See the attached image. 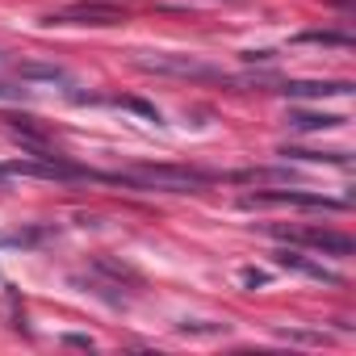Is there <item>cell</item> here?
Returning <instances> with one entry per match:
<instances>
[{"instance_id":"6da1fadb","label":"cell","mask_w":356,"mask_h":356,"mask_svg":"<svg viewBox=\"0 0 356 356\" xmlns=\"http://www.w3.org/2000/svg\"><path fill=\"white\" fill-rule=\"evenodd\" d=\"M88 181H109V185H134V189H159V193H197L214 185L210 172L197 168H168V163H147L134 172H92Z\"/></svg>"},{"instance_id":"7a4b0ae2","label":"cell","mask_w":356,"mask_h":356,"mask_svg":"<svg viewBox=\"0 0 356 356\" xmlns=\"http://www.w3.org/2000/svg\"><path fill=\"white\" fill-rule=\"evenodd\" d=\"M134 67L155 72V76H176V80H227L218 67H210L193 55H172V51H147L134 59Z\"/></svg>"},{"instance_id":"3957f363","label":"cell","mask_w":356,"mask_h":356,"mask_svg":"<svg viewBox=\"0 0 356 356\" xmlns=\"http://www.w3.org/2000/svg\"><path fill=\"white\" fill-rule=\"evenodd\" d=\"M122 22H126V9L109 5V0H80V5H67L47 17V26H92V30H109Z\"/></svg>"},{"instance_id":"277c9868","label":"cell","mask_w":356,"mask_h":356,"mask_svg":"<svg viewBox=\"0 0 356 356\" xmlns=\"http://www.w3.org/2000/svg\"><path fill=\"white\" fill-rule=\"evenodd\" d=\"M277 239H289L298 248H314L323 256H352L356 252V239L343 235V231H327V227H298V231H273Z\"/></svg>"},{"instance_id":"5b68a950","label":"cell","mask_w":356,"mask_h":356,"mask_svg":"<svg viewBox=\"0 0 356 356\" xmlns=\"http://www.w3.org/2000/svg\"><path fill=\"white\" fill-rule=\"evenodd\" d=\"M264 206H298V210H348V202H343V197L293 193V189H273V193H252V197H243V210H264Z\"/></svg>"},{"instance_id":"8992f818","label":"cell","mask_w":356,"mask_h":356,"mask_svg":"<svg viewBox=\"0 0 356 356\" xmlns=\"http://www.w3.org/2000/svg\"><path fill=\"white\" fill-rule=\"evenodd\" d=\"M273 260H277L281 268H293V273H302V277H314V281H323V285H343V277H339V273L323 268L318 260H310V256H302V252H293V248H281V252H273Z\"/></svg>"},{"instance_id":"52a82bcc","label":"cell","mask_w":356,"mask_h":356,"mask_svg":"<svg viewBox=\"0 0 356 356\" xmlns=\"http://www.w3.org/2000/svg\"><path fill=\"white\" fill-rule=\"evenodd\" d=\"M273 92H285V97H348L352 84L348 80H281Z\"/></svg>"},{"instance_id":"ba28073f","label":"cell","mask_w":356,"mask_h":356,"mask_svg":"<svg viewBox=\"0 0 356 356\" xmlns=\"http://www.w3.org/2000/svg\"><path fill=\"white\" fill-rule=\"evenodd\" d=\"M13 76L30 84H72V76L55 63H13Z\"/></svg>"},{"instance_id":"9c48e42d","label":"cell","mask_w":356,"mask_h":356,"mask_svg":"<svg viewBox=\"0 0 356 356\" xmlns=\"http://www.w3.org/2000/svg\"><path fill=\"white\" fill-rule=\"evenodd\" d=\"M348 118H339V113H306V109H293L289 113V126L293 130H339Z\"/></svg>"},{"instance_id":"30bf717a","label":"cell","mask_w":356,"mask_h":356,"mask_svg":"<svg viewBox=\"0 0 356 356\" xmlns=\"http://www.w3.org/2000/svg\"><path fill=\"white\" fill-rule=\"evenodd\" d=\"M293 42H310V47H339V51H348V47H352V38H348V34H331V30H306V34H298Z\"/></svg>"},{"instance_id":"8fae6325","label":"cell","mask_w":356,"mask_h":356,"mask_svg":"<svg viewBox=\"0 0 356 356\" xmlns=\"http://www.w3.org/2000/svg\"><path fill=\"white\" fill-rule=\"evenodd\" d=\"M281 155L289 159H323V163H339V168H348V155L343 151H302V147H281Z\"/></svg>"},{"instance_id":"7c38bea8","label":"cell","mask_w":356,"mask_h":356,"mask_svg":"<svg viewBox=\"0 0 356 356\" xmlns=\"http://www.w3.org/2000/svg\"><path fill=\"white\" fill-rule=\"evenodd\" d=\"M55 231H17V235H0V248H34V243H42V239H51Z\"/></svg>"},{"instance_id":"4fadbf2b","label":"cell","mask_w":356,"mask_h":356,"mask_svg":"<svg viewBox=\"0 0 356 356\" xmlns=\"http://www.w3.org/2000/svg\"><path fill=\"white\" fill-rule=\"evenodd\" d=\"M118 105H126V109H134V113H143L147 122H159V109H155V105H147V101H134V97H122Z\"/></svg>"},{"instance_id":"5bb4252c","label":"cell","mask_w":356,"mask_h":356,"mask_svg":"<svg viewBox=\"0 0 356 356\" xmlns=\"http://www.w3.org/2000/svg\"><path fill=\"white\" fill-rule=\"evenodd\" d=\"M281 339H298V343H323V335H314V331H277Z\"/></svg>"},{"instance_id":"9a60e30c","label":"cell","mask_w":356,"mask_h":356,"mask_svg":"<svg viewBox=\"0 0 356 356\" xmlns=\"http://www.w3.org/2000/svg\"><path fill=\"white\" fill-rule=\"evenodd\" d=\"M63 343H67V348H88V352H92V339H88V335H63Z\"/></svg>"},{"instance_id":"2e32d148","label":"cell","mask_w":356,"mask_h":356,"mask_svg":"<svg viewBox=\"0 0 356 356\" xmlns=\"http://www.w3.org/2000/svg\"><path fill=\"white\" fill-rule=\"evenodd\" d=\"M243 281H248V285H264V281H268V273H256V268H248V273H243Z\"/></svg>"},{"instance_id":"e0dca14e","label":"cell","mask_w":356,"mask_h":356,"mask_svg":"<svg viewBox=\"0 0 356 356\" xmlns=\"http://www.w3.org/2000/svg\"><path fill=\"white\" fill-rule=\"evenodd\" d=\"M0 181H5V168H0Z\"/></svg>"},{"instance_id":"ac0fdd59","label":"cell","mask_w":356,"mask_h":356,"mask_svg":"<svg viewBox=\"0 0 356 356\" xmlns=\"http://www.w3.org/2000/svg\"><path fill=\"white\" fill-rule=\"evenodd\" d=\"M0 67H5V55H0Z\"/></svg>"}]
</instances>
